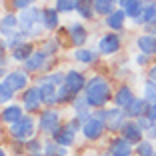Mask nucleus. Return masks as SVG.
I'll return each instance as SVG.
<instances>
[{
  "label": "nucleus",
  "instance_id": "10",
  "mask_svg": "<svg viewBox=\"0 0 156 156\" xmlns=\"http://www.w3.org/2000/svg\"><path fill=\"white\" fill-rule=\"evenodd\" d=\"M86 82H88L86 76L80 70H68V72H64V86L72 92L74 96H78L80 92H84Z\"/></svg>",
  "mask_w": 156,
  "mask_h": 156
},
{
  "label": "nucleus",
  "instance_id": "19",
  "mask_svg": "<svg viewBox=\"0 0 156 156\" xmlns=\"http://www.w3.org/2000/svg\"><path fill=\"white\" fill-rule=\"evenodd\" d=\"M68 38H70V42H72V46L82 48L88 42V30L82 24H70L68 26Z\"/></svg>",
  "mask_w": 156,
  "mask_h": 156
},
{
  "label": "nucleus",
  "instance_id": "2",
  "mask_svg": "<svg viewBox=\"0 0 156 156\" xmlns=\"http://www.w3.org/2000/svg\"><path fill=\"white\" fill-rule=\"evenodd\" d=\"M18 22H20V30H24L28 38H38L44 32L42 10L38 8V6H30V8H26V10H20Z\"/></svg>",
  "mask_w": 156,
  "mask_h": 156
},
{
  "label": "nucleus",
  "instance_id": "8",
  "mask_svg": "<svg viewBox=\"0 0 156 156\" xmlns=\"http://www.w3.org/2000/svg\"><path fill=\"white\" fill-rule=\"evenodd\" d=\"M42 104H44V102H42V94H40L38 84L28 86L26 90H24V94H22V106H24V110H26L28 114H34V112H40V106Z\"/></svg>",
  "mask_w": 156,
  "mask_h": 156
},
{
  "label": "nucleus",
  "instance_id": "31",
  "mask_svg": "<svg viewBox=\"0 0 156 156\" xmlns=\"http://www.w3.org/2000/svg\"><path fill=\"white\" fill-rule=\"evenodd\" d=\"M76 12L82 16V18L90 20L94 16V0H78V6H76Z\"/></svg>",
  "mask_w": 156,
  "mask_h": 156
},
{
  "label": "nucleus",
  "instance_id": "24",
  "mask_svg": "<svg viewBox=\"0 0 156 156\" xmlns=\"http://www.w3.org/2000/svg\"><path fill=\"white\" fill-rule=\"evenodd\" d=\"M42 22H44V30L54 32L60 26V12L56 8H44L42 10Z\"/></svg>",
  "mask_w": 156,
  "mask_h": 156
},
{
  "label": "nucleus",
  "instance_id": "33",
  "mask_svg": "<svg viewBox=\"0 0 156 156\" xmlns=\"http://www.w3.org/2000/svg\"><path fill=\"white\" fill-rule=\"evenodd\" d=\"M142 96H144V100H146L150 106L156 104V82H154V80H146V82H144Z\"/></svg>",
  "mask_w": 156,
  "mask_h": 156
},
{
  "label": "nucleus",
  "instance_id": "39",
  "mask_svg": "<svg viewBox=\"0 0 156 156\" xmlns=\"http://www.w3.org/2000/svg\"><path fill=\"white\" fill-rule=\"evenodd\" d=\"M42 50H44L48 56L56 54V52L60 50V42H58V38H50V40H46L44 46H42Z\"/></svg>",
  "mask_w": 156,
  "mask_h": 156
},
{
  "label": "nucleus",
  "instance_id": "1",
  "mask_svg": "<svg viewBox=\"0 0 156 156\" xmlns=\"http://www.w3.org/2000/svg\"><path fill=\"white\" fill-rule=\"evenodd\" d=\"M84 98L92 108H104L108 102L114 98L112 94V86L104 76H92L88 78L86 88H84Z\"/></svg>",
  "mask_w": 156,
  "mask_h": 156
},
{
  "label": "nucleus",
  "instance_id": "38",
  "mask_svg": "<svg viewBox=\"0 0 156 156\" xmlns=\"http://www.w3.org/2000/svg\"><path fill=\"white\" fill-rule=\"evenodd\" d=\"M74 98H76V96H74V94L64 86V84L58 88V104H68V102H72Z\"/></svg>",
  "mask_w": 156,
  "mask_h": 156
},
{
  "label": "nucleus",
  "instance_id": "35",
  "mask_svg": "<svg viewBox=\"0 0 156 156\" xmlns=\"http://www.w3.org/2000/svg\"><path fill=\"white\" fill-rule=\"evenodd\" d=\"M76 6H78V0H56L54 8L60 14H68V12H74Z\"/></svg>",
  "mask_w": 156,
  "mask_h": 156
},
{
  "label": "nucleus",
  "instance_id": "50",
  "mask_svg": "<svg viewBox=\"0 0 156 156\" xmlns=\"http://www.w3.org/2000/svg\"><path fill=\"white\" fill-rule=\"evenodd\" d=\"M0 136H2V130H0Z\"/></svg>",
  "mask_w": 156,
  "mask_h": 156
},
{
  "label": "nucleus",
  "instance_id": "11",
  "mask_svg": "<svg viewBox=\"0 0 156 156\" xmlns=\"http://www.w3.org/2000/svg\"><path fill=\"white\" fill-rule=\"evenodd\" d=\"M120 46H122V38L116 32H108L100 36V40H98V52L104 56H112L120 50Z\"/></svg>",
  "mask_w": 156,
  "mask_h": 156
},
{
  "label": "nucleus",
  "instance_id": "15",
  "mask_svg": "<svg viewBox=\"0 0 156 156\" xmlns=\"http://www.w3.org/2000/svg\"><path fill=\"white\" fill-rule=\"evenodd\" d=\"M136 50L154 58V56H156V36L150 34V32L140 34V36L136 38Z\"/></svg>",
  "mask_w": 156,
  "mask_h": 156
},
{
  "label": "nucleus",
  "instance_id": "44",
  "mask_svg": "<svg viewBox=\"0 0 156 156\" xmlns=\"http://www.w3.org/2000/svg\"><path fill=\"white\" fill-rule=\"evenodd\" d=\"M146 114H148V116H150V118L156 122V104H152L150 108H148V112H146Z\"/></svg>",
  "mask_w": 156,
  "mask_h": 156
},
{
  "label": "nucleus",
  "instance_id": "18",
  "mask_svg": "<svg viewBox=\"0 0 156 156\" xmlns=\"http://www.w3.org/2000/svg\"><path fill=\"white\" fill-rule=\"evenodd\" d=\"M24 116V110H22V106L20 104H6L2 110H0V120L4 124H14V122H18L20 118Z\"/></svg>",
  "mask_w": 156,
  "mask_h": 156
},
{
  "label": "nucleus",
  "instance_id": "23",
  "mask_svg": "<svg viewBox=\"0 0 156 156\" xmlns=\"http://www.w3.org/2000/svg\"><path fill=\"white\" fill-rule=\"evenodd\" d=\"M72 56H74L76 62H80V64H84V66H92L98 60V52L92 50V48H86V46L76 48V50L72 52Z\"/></svg>",
  "mask_w": 156,
  "mask_h": 156
},
{
  "label": "nucleus",
  "instance_id": "36",
  "mask_svg": "<svg viewBox=\"0 0 156 156\" xmlns=\"http://www.w3.org/2000/svg\"><path fill=\"white\" fill-rule=\"evenodd\" d=\"M134 122H136V126H138L140 130H142L144 134H148V132L152 130V126H154V120H152L148 114H144V116H138V118L134 120Z\"/></svg>",
  "mask_w": 156,
  "mask_h": 156
},
{
  "label": "nucleus",
  "instance_id": "29",
  "mask_svg": "<svg viewBox=\"0 0 156 156\" xmlns=\"http://www.w3.org/2000/svg\"><path fill=\"white\" fill-rule=\"evenodd\" d=\"M116 0H94V12L100 16H108L116 10Z\"/></svg>",
  "mask_w": 156,
  "mask_h": 156
},
{
  "label": "nucleus",
  "instance_id": "37",
  "mask_svg": "<svg viewBox=\"0 0 156 156\" xmlns=\"http://www.w3.org/2000/svg\"><path fill=\"white\" fill-rule=\"evenodd\" d=\"M38 80H44V82H50V84H54V86H62L64 84V72H52V74H46V76H42V78H38Z\"/></svg>",
  "mask_w": 156,
  "mask_h": 156
},
{
  "label": "nucleus",
  "instance_id": "32",
  "mask_svg": "<svg viewBox=\"0 0 156 156\" xmlns=\"http://www.w3.org/2000/svg\"><path fill=\"white\" fill-rule=\"evenodd\" d=\"M24 152H26L28 156H40V154H44V142L30 138V140L24 142Z\"/></svg>",
  "mask_w": 156,
  "mask_h": 156
},
{
  "label": "nucleus",
  "instance_id": "34",
  "mask_svg": "<svg viewBox=\"0 0 156 156\" xmlns=\"http://www.w3.org/2000/svg\"><path fill=\"white\" fill-rule=\"evenodd\" d=\"M154 144L152 140H142V142H138L134 146V154L136 156H154Z\"/></svg>",
  "mask_w": 156,
  "mask_h": 156
},
{
  "label": "nucleus",
  "instance_id": "26",
  "mask_svg": "<svg viewBox=\"0 0 156 156\" xmlns=\"http://www.w3.org/2000/svg\"><path fill=\"white\" fill-rule=\"evenodd\" d=\"M34 52V44L32 42H22L20 46H16V48H12L10 50V56H12L16 62H26L28 58H30V54Z\"/></svg>",
  "mask_w": 156,
  "mask_h": 156
},
{
  "label": "nucleus",
  "instance_id": "21",
  "mask_svg": "<svg viewBox=\"0 0 156 156\" xmlns=\"http://www.w3.org/2000/svg\"><path fill=\"white\" fill-rule=\"evenodd\" d=\"M120 136H124L128 142H132L134 146H136L138 142H142V140H144V132L136 126L134 120H128V122L124 124V128L120 130Z\"/></svg>",
  "mask_w": 156,
  "mask_h": 156
},
{
  "label": "nucleus",
  "instance_id": "43",
  "mask_svg": "<svg viewBox=\"0 0 156 156\" xmlns=\"http://www.w3.org/2000/svg\"><path fill=\"white\" fill-rule=\"evenodd\" d=\"M148 80H154V82H156V62L148 68Z\"/></svg>",
  "mask_w": 156,
  "mask_h": 156
},
{
  "label": "nucleus",
  "instance_id": "49",
  "mask_svg": "<svg viewBox=\"0 0 156 156\" xmlns=\"http://www.w3.org/2000/svg\"><path fill=\"white\" fill-rule=\"evenodd\" d=\"M40 156H48V154H40Z\"/></svg>",
  "mask_w": 156,
  "mask_h": 156
},
{
  "label": "nucleus",
  "instance_id": "27",
  "mask_svg": "<svg viewBox=\"0 0 156 156\" xmlns=\"http://www.w3.org/2000/svg\"><path fill=\"white\" fill-rule=\"evenodd\" d=\"M140 24H142V26L156 24V0H144V10H142Z\"/></svg>",
  "mask_w": 156,
  "mask_h": 156
},
{
  "label": "nucleus",
  "instance_id": "25",
  "mask_svg": "<svg viewBox=\"0 0 156 156\" xmlns=\"http://www.w3.org/2000/svg\"><path fill=\"white\" fill-rule=\"evenodd\" d=\"M126 18H128V16H126L124 8H116L112 14H108V16L104 18V24L110 28V30H122V28H124V22H126Z\"/></svg>",
  "mask_w": 156,
  "mask_h": 156
},
{
  "label": "nucleus",
  "instance_id": "5",
  "mask_svg": "<svg viewBox=\"0 0 156 156\" xmlns=\"http://www.w3.org/2000/svg\"><path fill=\"white\" fill-rule=\"evenodd\" d=\"M60 126H62V124H60V112L56 110L54 106H48L46 110L40 112V116H38V130H40V132L52 136Z\"/></svg>",
  "mask_w": 156,
  "mask_h": 156
},
{
  "label": "nucleus",
  "instance_id": "45",
  "mask_svg": "<svg viewBox=\"0 0 156 156\" xmlns=\"http://www.w3.org/2000/svg\"><path fill=\"white\" fill-rule=\"evenodd\" d=\"M116 2H118V6H120V8H126V6H128L130 2H132V0H116Z\"/></svg>",
  "mask_w": 156,
  "mask_h": 156
},
{
  "label": "nucleus",
  "instance_id": "48",
  "mask_svg": "<svg viewBox=\"0 0 156 156\" xmlns=\"http://www.w3.org/2000/svg\"><path fill=\"white\" fill-rule=\"evenodd\" d=\"M98 156H112V154H110V152H100Z\"/></svg>",
  "mask_w": 156,
  "mask_h": 156
},
{
  "label": "nucleus",
  "instance_id": "40",
  "mask_svg": "<svg viewBox=\"0 0 156 156\" xmlns=\"http://www.w3.org/2000/svg\"><path fill=\"white\" fill-rule=\"evenodd\" d=\"M12 96H14L12 88H8L4 82H0V104H8L12 100Z\"/></svg>",
  "mask_w": 156,
  "mask_h": 156
},
{
  "label": "nucleus",
  "instance_id": "47",
  "mask_svg": "<svg viewBox=\"0 0 156 156\" xmlns=\"http://www.w3.org/2000/svg\"><path fill=\"white\" fill-rule=\"evenodd\" d=\"M0 156H8V154H6V150H4L2 146H0Z\"/></svg>",
  "mask_w": 156,
  "mask_h": 156
},
{
  "label": "nucleus",
  "instance_id": "14",
  "mask_svg": "<svg viewBox=\"0 0 156 156\" xmlns=\"http://www.w3.org/2000/svg\"><path fill=\"white\" fill-rule=\"evenodd\" d=\"M108 152H110L112 156H132L134 154V144L128 142L124 136H116V138L110 140Z\"/></svg>",
  "mask_w": 156,
  "mask_h": 156
},
{
  "label": "nucleus",
  "instance_id": "30",
  "mask_svg": "<svg viewBox=\"0 0 156 156\" xmlns=\"http://www.w3.org/2000/svg\"><path fill=\"white\" fill-rule=\"evenodd\" d=\"M44 154H48V156H68L70 148L62 146V144L54 142V140H48V142H44Z\"/></svg>",
  "mask_w": 156,
  "mask_h": 156
},
{
  "label": "nucleus",
  "instance_id": "13",
  "mask_svg": "<svg viewBox=\"0 0 156 156\" xmlns=\"http://www.w3.org/2000/svg\"><path fill=\"white\" fill-rule=\"evenodd\" d=\"M48 68V54L44 50H34L30 54V58L24 62V70L26 72H42V70Z\"/></svg>",
  "mask_w": 156,
  "mask_h": 156
},
{
  "label": "nucleus",
  "instance_id": "3",
  "mask_svg": "<svg viewBox=\"0 0 156 156\" xmlns=\"http://www.w3.org/2000/svg\"><path fill=\"white\" fill-rule=\"evenodd\" d=\"M36 128H38V120H34L32 114H24L18 122L10 124L8 132H10V136H12L14 140H18V142H26V140H30V138L34 136Z\"/></svg>",
  "mask_w": 156,
  "mask_h": 156
},
{
  "label": "nucleus",
  "instance_id": "20",
  "mask_svg": "<svg viewBox=\"0 0 156 156\" xmlns=\"http://www.w3.org/2000/svg\"><path fill=\"white\" fill-rule=\"evenodd\" d=\"M92 116H94V110H92V106L86 102V98L84 96L74 98V118H78L80 122H86Z\"/></svg>",
  "mask_w": 156,
  "mask_h": 156
},
{
  "label": "nucleus",
  "instance_id": "9",
  "mask_svg": "<svg viewBox=\"0 0 156 156\" xmlns=\"http://www.w3.org/2000/svg\"><path fill=\"white\" fill-rule=\"evenodd\" d=\"M2 82L8 88H12L14 92H24L28 88V84H30V76H28L26 70H10L2 78Z\"/></svg>",
  "mask_w": 156,
  "mask_h": 156
},
{
  "label": "nucleus",
  "instance_id": "51",
  "mask_svg": "<svg viewBox=\"0 0 156 156\" xmlns=\"http://www.w3.org/2000/svg\"><path fill=\"white\" fill-rule=\"evenodd\" d=\"M154 156H156V150H154Z\"/></svg>",
  "mask_w": 156,
  "mask_h": 156
},
{
  "label": "nucleus",
  "instance_id": "17",
  "mask_svg": "<svg viewBox=\"0 0 156 156\" xmlns=\"http://www.w3.org/2000/svg\"><path fill=\"white\" fill-rule=\"evenodd\" d=\"M148 108H150V104L144 100V96H136L128 106H126V108H124V110H126V114H128L130 120H136L138 116H144V114H146Z\"/></svg>",
  "mask_w": 156,
  "mask_h": 156
},
{
  "label": "nucleus",
  "instance_id": "41",
  "mask_svg": "<svg viewBox=\"0 0 156 156\" xmlns=\"http://www.w3.org/2000/svg\"><path fill=\"white\" fill-rule=\"evenodd\" d=\"M34 2H36V0H12V6L16 10H26V8H30V6H34Z\"/></svg>",
  "mask_w": 156,
  "mask_h": 156
},
{
  "label": "nucleus",
  "instance_id": "28",
  "mask_svg": "<svg viewBox=\"0 0 156 156\" xmlns=\"http://www.w3.org/2000/svg\"><path fill=\"white\" fill-rule=\"evenodd\" d=\"M142 10H144V0H132V2L124 8V12H126V16H128V18H132L136 24H140Z\"/></svg>",
  "mask_w": 156,
  "mask_h": 156
},
{
  "label": "nucleus",
  "instance_id": "16",
  "mask_svg": "<svg viewBox=\"0 0 156 156\" xmlns=\"http://www.w3.org/2000/svg\"><path fill=\"white\" fill-rule=\"evenodd\" d=\"M36 84H38V88H40L44 106L58 104V86H54V84H50V82H44V80H38Z\"/></svg>",
  "mask_w": 156,
  "mask_h": 156
},
{
  "label": "nucleus",
  "instance_id": "22",
  "mask_svg": "<svg viewBox=\"0 0 156 156\" xmlns=\"http://www.w3.org/2000/svg\"><path fill=\"white\" fill-rule=\"evenodd\" d=\"M134 92L130 86H126V84H122V86L118 88V90L114 92V98H112V102H114V106H118V108H126V106L130 104V102L134 100Z\"/></svg>",
  "mask_w": 156,
  "mask_h": 156
},
{
  "label": "nucleus",
  "instance_id": "7",
  "mask_svg": "<svg viewBox=\"0 0 156 156\" xmlns=\"http://www.w3.org/2000/svg\"><path fill=\"white\" fill-rule=\"evenodd\" d=\"M128 114L124 108H106V118H104V124H106V130H110V132H120L124 128V124L128 122Z\"/></svg>",
  "mask_w": 156,
  "mask_h": 156
},
{
  "label": "nucleus",
  "instance_id": "6",
  "mask_svg": "<svg viewBox=\"0 0 156 156\" xmlns=\"http://www.w3.org/2000/svg\"><path fill=\"white\" fill-rule=\"evenodd\" d=\"M80 132H82V136L86 138L88 142H96V140H100V138L104 136L106 124H104V120H100L98 116H92V118H88L86 122H82Z\"/></svg>",
  "mask_w": 156,
  "mask_h": 156
},
{
  "label": "nucleus",
  "instance_id": "46",
  "mask_svg": "<svg viewBox=\"0 0 156 156\" xmlns=\"http://www.w3.org/2000/svg\"><path fill=\"white\" fill-rule=\"evenodd\" d=\"M148 136H150V140H156V122H154V126H152V130L148 132Z\"/></svg>",
  "mask_w": 156,
  "mask_h": 156
},
{
  "label": "nucleus",
  "instance_id": "12",
  "mask_svg": "<svg viewBox=\"0 0 156 156\" xmlns=\"http://www.w3.org/2000/svg\"><path fill=\"white\" fill-rule=\"evenodd\" d=\"M20 32V22H18V16L16 14H4L2 18H0V38H8L16 36Z\"/></svg>",
  "mask_w": 156,
  "mask_h": 156
},
{
  "label": "nucleus",
  "instance_id": "52",
  "mask_svg": "<svg viewBox=\"0 0 156 156\" xmlns=\"http://www.w3.org/2000/svg\"><path fill=\"white\" fill-rule=\"evenodd\" d=\"M0 2H2V0H0Z\"/></svg>",
  "mask_w": 156,
  "mask_h": 156
},
{
  "label": "nucleus",
  "instance_id": "42",
  "mask_svg": "<svg viewBox=\"0 0 156 156\" xmlns=\"http://www.w3.org/2000/svg\"><path fill=\"white\" fill-rule=\"evenodd\" d=\"M134 62H136L138 66H148L152 62V56H148V54H142V52H138L136 56H134Z\"/></svg>",
  "mask_w": 156,
  "mask_h": 156
},
{
  "label": "nucleus",
  "instance_id": "4",
  "mask_svg": "<svg viewBox=\"0 0 156 156\" xmlns=\"http://www.w3.org/2000/svg\"><path fill=\"white\" fill-rule=\"evenodd\" d=\"M80 128H82V122L78 118H72L70 122H66L64 126H60V128L52 134V138H54V142L62 144V146H66V148H72L74 142H76V132Z\"/></svg>",
  "mask_w": 156,
  "mask_h": 156
}]
</instances>
